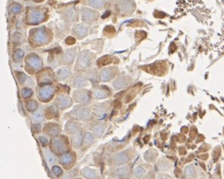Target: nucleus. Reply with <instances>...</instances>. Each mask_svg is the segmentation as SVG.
Returning a JSON list of instances; mask_svg holds the SVG:
<instances>
[{
    "instance_id": "obj_13",
    "label": "nucleus",
    "mask_w": 224,
    "mask_h": 179,
    "mask_svg": "<svg viewBox=\"0 0 224 179\" xmlns=\"http://www.w3.org/2000/svg\"><path fill=\"white\" fill-rule=\"evenodd\" d=\"M160 179H168V178H160Z\"/></svg>"
},
{
    "instance_id": "obj_14",
    "label": "nucleus",
    "mask_w": 224,
    "mask_h": 179,
    "mask_svg": "<svg viewBox=\"0 0 224 179\" xmlns=\"http://www.w3.org/2000/svg\"><path fill=\"white\" fill-rule=\"evenodd\" d=\"M145 179H150V178H145Z\"/></svg>"
},
{
    "instance_id": "obj_10",
    "label": "nucleus",
    "mask_w": 224,
    "mask_h": 179,
    "mask_svg": "<svg viewBox=\"0 0 224 179\" xmlns=\"http://www.w3.org/2000/svg\"><path fill=\"white\" fill-rule=\"evenodd\" d=\"M52 172L56 176H60L62 174V172H62V169L60 167H59V166H54L52 168Z\"/></svg>"
},
{
    "instance_id": "obj_2",
    "label": "nucleus",
    "mask_w": 224,
    "mask_h": 179,
    "mask_svg": "<svg viewBox=\"0 0 224 179\" xmlns=\"http://www.w3.org/2000/svg\"><path fill=\"white\" fill-rule=\"evenodd\" d=\"M60 131V126L59 125H57V124L48 123L47 124L46 126L45 125L44 132L45 133L46 132L48 135H55L58 134Z\"/></svg>"
},
{
    "instance_id": "obj_1",
    "label": "nucleus",
    "mask_w": 224,
    "mask_h": 179,
    "mask_svg": "<svg viewBox=\"0 0 224 179\" xmlns=\"http://www.w3.org/2000/svg\"><path fill=\"white\" fill-rule=\"evenodd\" d=\"M51 145L54 151L57 152V153H63L64 151L67 150V142L66 138L64 136H61V137L55 138L52 140L51 143Z\"/></svg>"
},
{
    "instance_id": "obj_5",
    "label": "nucleus",
    "mask_w": 224,
    "mask_h": 179,
    "mask_svg": "<svg viewBox=\"0 0 224 179\" xmlns=\"http://www.w3.org/2000/svg\"><path fill=\"white\" fill-rule=\"evenodd\" d=\"M43 153L45 155V159L48 165H52L55 163V156L48 149H45L43 150Z\"/></svg>"
},
{
    "instance_id": "obj_8",
    "label": "nucleus",
    "mask_w": 224,
    "mask_h": 179,
    "mask_svg": "<svg viewBox=\"0 0 224 179\" xmlns=\"http://www.w3.org/2000/svg\"><path fill=\"white\" fill-rule=\"evenodd\" d=\"M83 173H84V175H85L87 178H90V179H93L95 178V177H96V171L95 170H92V169H90L88 168L87 169H84V171H83Z\"/></svg>"
},
{
    "instance_id": "obj_11",
    "label": "nucleus",
    "mask_w": 224,
    "mask_h": 179,
    "mask_svg": "<svg viewBox=\"0 0 224 179\" xmlns=\"http://www.w3.org/2000/svg\"><path fill=\"white\" fill-rule=\"evenodd\" d=\"M39 140H40V143H41V144H42V146H43V147H45V146H46L47 144H48V140L46 137H44V136H41V137L39 138Z\"/></svg>"
},
{
    "instance_id": "obj_4",
    "label": "nucleus",
    "mask_w": 224,
    "mask_h": 179,
    "mask_svg": "<svg viewBox=\"0 0 224 179\" xmlns=\"http://www.w3.org/2000/svg\"><path fill=\"white\" fill-rule=\"evenodd\" d=\"M71 139H72V144H73V147H74L75 148H78V147H80V146L82 144L83 137L80 132H76V134H75L74 135L72 136Z\"/></svg>"
},
{
    "instance_id": "obj_6",
    "label": "nucleus",
    "mask_w": 224,
    "mask_h": 179,
    "mask_svg": "<svg viewBox=\"0 0 224 179\" xmlns=\"http://www.w3.org/2000/svg\"><path fill=\"white\" fill-rule=\"evenodd\" d=\"M114 161H115V163H117L118 165L126 163V162L128 161V156L124 153H118V154H117L115 156Z\"/></svg>"
},
{
    "instance_id": "obj_9",
    "label": "nucleus",
    "mask_w": 224,
    "mask_h": 179,
    "mask_svg": "<svg viewBox=\"0 0 224 179\" xmlns=\"http://www.w3.org/2000/svg\"><path fill=\"white\" fill-rule=\"evenodd\" d=\"M105 131V125L103 124L101 125H97L96 126H95V128H93V132L95 135H96L98 137H101V135L103 134Z\"/></svg>"
},
{
    "instance_id": "obj_12",
    "label": "nucleus",
    "mask_w": 224,
    "mask_h": 179,
    "mask_svg": "<svg viewBox=\"0 0 224 179\" xmlns=\"http://www.w3.org/2000/svg\"><path fill=\"white\" fill-rule=\"evenodd\" d=\"M34 119L35 121H42V119H43V114H41V112L37 113V114H36L34 115Z\"/></svg>"
},
{
    "instance_id": "obj_3",
    "label": "nucleus",
    "mask_w": 224,
    "mask_h": 179,
    "mask_svg": "<svg viewBox=\"0 0 224 179\" xmlns=\"http://www.w3.org/2000/svg\"><path fill=\"white\" fill-rule=\"evenodd\" d=\"M73 155L70 153H67L64 154L60 158L61 164L63 165L65 167H68L69 166L73 164Z\"/></svg>"
},
{
    "instance_id": "obj_7",
    "label": "nucleus",
    "mask_w": 224,
    "mask_h": 179,
    "mask_svg": "<svg viewBox=\"0 0 224 179\" xmlns=\"http://www.w3.org/2000/svg\"><path fill=\"white\" fill-rule=\"evenodd\" d=\"M78 128H79V126H77L76 123L68 122L66 125V127H65V129H66L67 133L72 134V133H76V132H77Z\"/></svg>"
}]
</instances>
